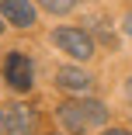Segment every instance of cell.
Instances as JSON below:
<instances>
[{
	"label": "cell",
	"mask_w": 132,
	"mask_h": 135,
	"mask_svg": "<svg viewBox=\"0 0 132 135\" xmlns=\"http://www.w3.org/2000/svg\"><path fill=\"white\" fill-rule=\"evenodd\" d=\"M56 114H59V121H63V128H66L70 135H84V132L90 128V121H87V114H84L80 100H63Z\"/></svg>",
	"instance_id": "6"
},
{
	"label": "cell",
	"mask_w": 132,
	"mask_h": 135,
	"mask_svg": "<svg viewBox=\"0 0 132 135\" xmlns=\"http://www.w3.org/2000/svg\"><path fill=\"white\" fill-rule=\"evenodd\" d=\"M0 17L14 28H31L35 24V7L28 0H0Z\"/></svg>",
	"instance_id": "4"
},
{
	"label": "cell",
	"mask_w": 132,
	"mask_h": 135,
	"mask_svg": "<svg viewBox=\"0 0 132 135\" xmlns=\"http://www.w3.org/2000/svg\"><path fill=\"white\" fill-rule=\"evenodd\" d=\"M0 31H4V17H0Z\"/></svg>",
	"instance_id": "13"
},
{
	"label": "cell",
	"mask_w": 132,
	"mask_h": 135,
	"mask_svg": "<svg viewBox=\"0 0 132 135\" xmlns=\"http://www.w3.org/2000/svg\"><path fill=\"white\" fill-rule=\"evenodd\" d=\"M122 28H125V35H129V38H132V11H129V14H125V21H122Z\"/></svg>",
	"instance_id": "10"
},
{
	"label": "cell",
	"mask_w": 132,
	"mask_h": 135,
	"mask_svg": "<svg viewBox=\"0 0 132 135\" xmlns=\"http://www.w3.org/2000/svg\"><path fill=\"white\" fill-rule=\"evenodd\" d=\"M84 31H94L104 45H115V31L108 28V21H104V17H87V28H84ZM94 35H90V38H94Z\"/></svg>",
	"instance_id": "7"
},
{
	"label": "cell",
	"mask_w": 132,
	"mask_h": 135,
	"mask_svg": "<svg viewBox=\"0 0 132 135\" xmlns=\"http://www.w3.org/2000/svg\"><path fill=\"white\" fill-rule=\"evenodd\" d=\"M80 107H84V114H87L90 125H104L108 121V107H104L101 100H80Z\"/></svg>",
	"instance_id": "8"
},
{
	"label": "cell",
	"mask_w": 132,
	"mask_h": 135,
	"mask_svg": "<svg viewBox=\"0 0 132 135\" xmlns=\"http://www.w3.org/2000/svg\"><path fill=\"white\" fill-rule=\"evenodd\" d=\"M35 69H31V59L24 56V52H7V59H4V80L14 87V90H31V83H35Z\"/></svg>",
	"instance_id": "3"
},
{
	"label": "cell",
	"mask_w": 132,
	"mask_h": 135,
	"mask_svg": "<svg viewBox=\"0 0 132 135\" xmlns=\"http://www.w3.org/2000/svg\"><path fill=\"white\" fill-rule=\"evenodd\" d=\"M0 135H35V111L24 104L0 107Z\"/></svg>",
	"instance_id": "1"
},
{
	"label": "cell",
	"mask_w": 132,
	"mask_h": 135,
	"mask_svg": "<svg viewBox=\"0 0 132 135\" xmlns=\"http://www.w3.org/2000/svg\"><path fill=\"white\" fill-rule=\"evenodd\" d=\"M101 135H132V132H129V128H104Z\"/></svg>",
	"instance_id": "11"
},
{
	"label": "cell",
	"mask_w": 132,
	"mask_h": 135,
	"mask_svg": "<svg viewBox=\"0 0 132 135\" xmlns=\"http://www.w3.org/2000/svg\"><path fill=\"white\" fill-rule=\"evenodd\" d=\"M38 7L49 11V14H70L76 7V0H38Z\"/></svg>",
	"instance_id": "9"
},
{
	"label": "cell",
	"mask_w": 132,
	"mask_h": 135,
	"mask_svg": "<svg viewBox=\"0 0 132 135\" xmlns=\"http://www.w3.org/2000/svg\"><path fill=\"white\" fill-rule=\"evenodd\" d=\"M56 87L73 90V94H87V90L94 87V76L84 73V69H76V66H59V69H56Z\"/></svg>",
	"instance_id": "5"
},
{
	"label": "cell",
	"mask_w": 132,
	"mask_h": 135,
	"mask_svg": "<svg viewBox=\"0 0 132 135\" xmlns=\"http://www.w3.org/2000/svg\"><path fill=\"white\" fill-rule=\"evenodd\" d=\"M125 94H129V97H132V76H129V83H125Z\"/></svg>",
	"instance_id": "12"
},
{
	"label": "cell",
	"mask_w": 132,
	"mask_h": 135,
	"mask_svg": "<svg viewBox=\"0 0 132 135\" xmlns=\"http://www.w3.org/2000/svg\"><path fill=\"white\" fill-rule=\"evenodd\" d=\"M52 42H56L66 56H73V59H90L94 56V38L84 28H56L52 31Z\"/></svg>",
	"instance_id": "2"
}]
</instances>
